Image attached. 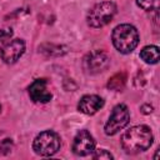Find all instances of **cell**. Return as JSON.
<instances>
[{
    "label": "cell",
    "instance_id": "obj_1",
    "mask_svg": "<svg viewBox=\"0 0 160 160\" xmlns=\"http://www.w3.org/2000/svg\"><path fill=\"white\" fill-rule=\"evenodd\" d=\"M152 132L146 125H136L126 130L121 139V148L128 154H138L149 149L152 144Z\"/></svg>",
    "mask_w": 160,
    "mask_h": 160
},
{
    "label": "cell",
    "instance_id": "obj_2",
    "mask_svg": "<svg viewBox=\"0 0 160 160\" xmlns=\"http://www.w3.org/2000/svg\"><path fill=\"white\" fill-rule=\"evenodd\" d=\"M111 39L118 51L122 54H129L139 44V32L135 26L130 24H121L112 30Z\"/></svg>",
    "mask_w": 160,
    "mask_h": 160
},
{
    "label": "cell",
    "instance_id": "obj_3",
    "mask_svg": "<svg viewBox=\"0 0 160 160\" xmlns=\"http://www.w3.org/2000/svg\"><path fill=\"white\" fill-rule=\"evenodd\" d=\"M116 14V5L112 1H102L94 5L86 16L88 24L91 28H102L108 25Z\"/></svg>",
    "mask_w": 160,
    "mask_h": 160
},
{
    "label": "cell",
    "instance_id": "obj_4",
    "mask_svg": "<svg viewBox=\"0 0 160 160\" xmlns=\"http://www.w3.org/2000/svg\"><path fill=\"white\" fill-rule=\"evenodd\" d=\"M60 146H61L60 136L51 130H46L38 134L32 141V150L41 156H51L56 154Z\"/></svg>",
    "mask_w": 160,
    "mask_h": 160
},
{
    "label": "cell",
    "instance_id": "obj_5",
    "mask_svg": "<svg viewBox=\"0 0 160 160\" xmlns=\"http://www.w3.org/2000/svg\"><path fill=\"white\" fill-rule=\"evenodd\" d=\"M129 120H130V112H129L128 106L124 104H118L112 109V112L104 126L105 134L115 135L116 132L122 130L129 124Z\"/></svg>",
    "mask_w": 160,
    "mask_h": 160
},
{
    "label": "cell",
    "instance_id": "obj_6",
    "mask_svg": "<svg viewBox=\"0 0 160 160\" xmlns=\"http://www.w3.org/2000/svg\"><path fill=\"white\" fill-rule=\"evenodd\" d=\"M25 52V42L21 39H11L2 44L0 49V56L4 62L12 64L18 61Z\"/></svg>",
    "mask_w": 160,
    "mask_h": 160
},
{
    "label": "cell",
    "instance_id": "obj_7",
    "mask_svg": "<svg viewBox=\"0 0 160 160\" xmlns=\"http://www.w3.org/2000/svg\"><path fill=\"white\" fill-rule=\"evenodd\" d=\"M110 64V58L101 50H95L88 54L84 59V69L90 74H98L104 71Z\"/></svg>",
    "mask_w": 160,
    "mask_h": 160
},
{
    "label": "cell",
    "instance_id": "obj_8",
    "mask_svg": "<svg viewBox=\"0 0 160 160\" xmlns=\"http://www.w3.org/2000/svg\"><path fill=\"white\" fill-rule=\"evenodd\" d=\"M94 150H95V140L91 136V134L86 130H80L74 138L72 151L76 155L86 156L92 154Z\"/></svg>",
    "mask_w": 160,
    "mask_h": 160
},
{
    "label": "cell",
    "instance_id": "obj_9",
    "mask_svg": "<svg viewBox=\"0 0 160 160\" xmlns=\"http://www.w3.org/2000/svg\"><path fill=\"white\" fill-rule=\"evenodd\" d=\"M29 95L32 101L46 104L51 100L52 94L48 89V82L45 79H36L29 88Z\"/></svg>",
    "mask_w": 160,
    "mask_h": 160
},
{
    "label": "cell",
    "instance_id": "obj_10",
    "mask_svg": "<svg viewBox=\"0 0 160 160\" xmlns=\"http://www.w3.org/2000/svg\"><path fill=\"white\" fill-rule=\"evenodd\" d=\"M104 100L99 95H84L78 104V109L86 115H92L100 110Z\"/></svg>",
    "mask_w": 160,
    "mask_h": 160
},
{
    "label": "cell",
    "instance_id": "obj_11",
    "mask_svg": "<svg viewBox=\"0 0 160 160\" xmlns=\"http://www.w3.org/2000/svg\"><path fill=\"white\" fill-rule=\"evenodd\" d=\"M140 58L146 64H156L160 58L159 48L155 45H148V46L142 48V50L140 51Z\"/></svg>",
    "mask_w": 160,
    "mask_h": 160
},
{
    "label": "cell",
    "instance_id": "obj_12",
    "mask_svg": "<svg viewBox=\"0 0 160 160\" xmlns=\"http://www.w3.org/2000/svg\"><path fill=\"white\" fill-rule=\"evenodd\" d=\"M126 82V75L124 72H118L112 78H110L108 82V88L114 91H121Z\"/></svg>",
    "mask_w": 160,
    "mask_h": 160
},
{
    "label": "cell",
    "instance_id": "obj_13",
    "mask_svg": "<svg viewBox=\"0 0 160 160\" xmlns=\"http://www.w3.org/2000/svg\"><path fill=\"white\" fill-rule=\"evenodd\" d=\"M136 4L139 8L146 11H158L160 0H136Z\"/></svg>",
    "mask_w": 160,
    "mask_h": 160
},
{
    "label": "cell",
    "instance_id": "obj_14",
    "mask_svg": "<svg viewBox=\"0 0 160 160\" xmlns=\"http://www.w3.org/2000/svg\"><path fill=\"white\" fill-rule=\"evenodd\" d=\"M11 150H12V141H11V139H4L0 142V152L9 154Z\"/></svg>",
    "mask_w": 160,
    "mask_h": 160
},
{
    "label": "cell",
    "instance_id": "obj_15",
    "mask_svg": "<svg viewBox=\"0 0 160 160\" xmlns=\"http://www.w3.org/2000/svg\"><path fill=\"white\" fill-rule=\"evenodd\" d=\"M94 151H95L92 154L94 159H112V155L105 149H98V150H94Z\"/></svg>",
    "mask_w": 160,
    "mask_h": 160
},
{
    "label": "cell",
    "instance_id": "obj_16",
    "mask_svg": "<svg viewBox=\"0 0 160 160\" xmlns=\"http://www.w3.org/2000/svg\"><path fill=\"white\" fill-rule=\"evenodd\" d=\"M11 35H12L11 29H2V30H0V41L1 42L9 41L10 38H11Z\"/></svg>",
    "mask_w": 160,
    "mask_h": 160
},
{
    "label": "cell",
    "instance_id": "obj_17",
    "mask_svg": "<svg viewBox=\"0 0 160 160\" xmlns=\"http://www.w3.org/2000/svg\"><path fill=\"white\" fill-rule=\"evenodd\" d=\"M141 111H142L144 114H150V112L152 111V106H151V105H146V104H145V105H142V106H141Z\"/></svg>",
    "mask_w": 160,
    "mask_h": 160
},
{
    "label": "cell",
    "instance_id": "obj_18",
    "mask_svg": "<svg viewBox=\"0 0 160 160\" xmlns=\"http://www.w3.org/2000/svg\"><path fill=\"white\" fill-rule=\"evenodd\" d=\"M0 111H1V106H0Z\"/></svg>",
    "mask_w": 160,
    "mask_h": 160
}]
</instances>
